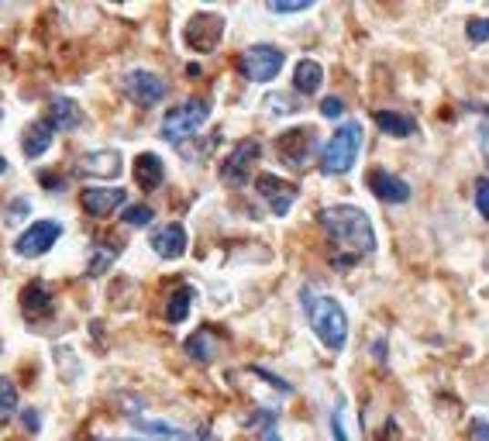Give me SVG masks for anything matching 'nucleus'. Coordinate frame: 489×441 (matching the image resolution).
I'll list each match as a JSON object with an SVG mask.
<instances>
[{"mask_svg": "<svg viewBox=\"0 0 489 441\" xmlns=\"http://www.w3.org/2000/svg\"><path fill=\"white\" fill-rule=\"evenodd\" d=\"M17 410V390L7 376H0V421H7Z\"/></svg>", "mask_w": 489, "mask_h": 441, "instance_id": "nucleus-26", "label": "nucleus"}, {"mask_svg": "<svg viewBox=\"0 0 489 441\" xmlns=\"http://www.w3.org/2000/svg\"><path fill=\"white\" fill-rule=\"evenodd\" d=\"M117 255H121V249H117V245L97 241V245H94V255H90V262H87V276L100 280L104 272H111V266L117 262Z\"/></svg>", "mask_w": 489, "mask_h": 441, "instance_id": "nucleus-24", "label": "nucleus"}, {"mask_svg": "<svg viewBox=\"0 0 489 441\" xmlns=\"http://www.w3.org/2000/svg\"><path fill=\"white\" fill-rule=\"evenodd\" d=\"M314 149H317L314 128H290V131H283V135L276 138V152H280V159H283L286 166H293V169H303V166L314 159Z\"/></svg>", "mask_w": 489, "mask_h": 441, "instance_id": "nucleus-7", "label": "nucleus"}, {"mask_svg": "<svg viewBox=\"0 0 489 441\" xmlns=\"http://www.w3.org/2000/svg\"><path fill=\"white\" fill-rule=\"evenodd\" d=\"M475 210L489 220V179H475Z\"/></svg>", "mask_w": 489, "mask_h": 441, "instance_id": "nucleus-29", "label": "nucleus"}, {"mask_svg": "<svg viewBox=\"0 0 489 441\" xmlns=\"http://www.w3.org/2000/svg\"><path fill=\"white\" fill-rule=\"evenodd\" d=\"M183 348H187V355L193 363H200V365L214 363V355H218V334L210 328H200L197 334H189Z\"/></svg>", "mask_w": 489, "mask_h": 441, "instance_id": "nucleus-19", "label": "nucleus"}, {"mask_svg": "<svg viewBox=\"0 0 489 441\" xmlns=\"http://www.w3.org/2000/svg\"><path fill=\"white\" fill-rule=\"evenodd\" d=\"M262 441H283V438L276 435V427H266V431H262Z\"/></svg>", "mask_w": 489, "mask_h": 441, "instance_id": "nucleus-38", "label": "nucleus"}, {"mask_svg": "<svg viewBox=\"0 0 489 441\" xmlns=\"http://www.w3.org/2000/svg\"><path fill=\"white\" fill-rule=\"evenodd\" d=\"M303 11H311V4L307 0H297V4H269V15H303Z\"/></svg>", "mask_w": 489, "mask_h": 441, "instance_id": "nucleus-30", "label": "nucleus"}, {"mask_svg": "<svg viewBox=\"0 0 489 441\" xmlns=\"http://www.w3.org/2000/svg\"><path fill=\"white\" fill-rule=\"evenodd\" d=\"M259 156H262V145L255 142V138L238 142L235 149H231V156L221 162V179H224V183H235V187H241V183L249 179V173H252V166L259 162Z\"/></svg>", "mask_w": 489, "mask_h": 441, "instance_id": "nucleus-10", "label": "nucleus"}, {"mask_svg": "<svg viewBox=\"0 0 489 441\" xmlns=\"http://www.w3.org/2000/svg\"><path fill=\"white\" fill-rule=\"evenodd\" d=\"M193 300H197L193 286H179V290H173L169 300H166V321H169V324H183V321L189 317Z\"/></svg>", "mask_w": 489, "mask_h": 441, "instance_id": "nucleus-23", "label": "nucleus"}, {"mask_svg": "<svg viewBox=\"0 0 489 441\" xmlns=\"http://www.w3.org/2000/svg\"><path fill=\"white\" fill-rule=\"evenodd\" d=\"M148 245H152V252L158 255V259H183L187 255V228L183 224H166V228H156L152 231V238H148Z\"/></svg>", "mask_w": 489, "mask_h": 441, "instance_id": "nucleus-13", "label": "nucleus"}, {"mask_svg": "<svg viewBox=\"0 0 489 441\" xmlns=\"http://www.w3.org/2000/svg\"><path fill=\"white\" fill-rule=\"evenodd\" d=\"M152 207L148 204H135V207H127L125 210V224H131V228H145V224H152Z\"/></svg>", "mask_w": 489, "mask_h": 441, "instance_id": "nucleus-27", "label": "nucleus"}, {"mask_svg": "<svg viewBox=\"0 0 489 441\" xmlns=\"http://www.w3.org/2000/svg\"><path fill=\"white\" fill-rule=\"evenodd\" d=\"M207 118H210V104L200 100V97H193V100L179 104V108H173L162 118V138L173 145L187 142V138H193L207 125Z\"/></svg>", "mask_w": 489, "mask_h": 441, "instance_id": "nucleus-4", "label": "nucleus"}, {"mask_svg": "<svg viewBox=\"0 0 489 441\" xmlns=\"http://www.w3.org/2000/svg\"><path fill=\"white\" fill-rule=\"evenodd\" d=\"M0 118H4V108H0Z\"/></svg>", "mask_w": 489, "mask_h": 441, "instance_id": "nucleus-40", "label": "nucleus"}, {"mask_svg": "<svg viewBox=\"0 0 489 441\" xmlns=\"http://www.w3.org/2000/svg\"><path fill=\"white\" fill-rule=\"evenodd\" d=\"M469 438H473V441H489V421L475 417L473 425H469Z\"/></svg>", "mask_w": 489, "mask_h": 441, "instance_id": "nucleus-32", "label": "nucleus"}, {"mask_svg": "<svg viewBox=\"0 0 489 441\" xmlns=\"http://www.w3.org/2000/svg\"><path fill=\"white\" fill-rule=\"evenodd\" d=\"M341 404H338V410H334V417H331V425H334V441H348V435H345V425H341Z\"/></svg>", "mask_w": 489, "mask_h": 441, "instance_id": "nucleus-34", "label": "nucleus"}, {"mask_svg": "<svg viewBox=\"0 0 489 441\" xmlns=\"http://www.w3.org/2000/svg\"><path fill=\"white\" fill-rule=\"evenodd\" d=\"M465 35H469V42H489V17H473L469 25H465Z\"/></svg>", "mask_w": 489, "mask_h": 441, "instance_id": "nucleus-28", "label": "nucleus"}, {"mask_svg": "<svg viewBox=\"0 0 489 441\" xmlns=\"http://www.w3.org/2000/svg\"><path fill=\"white\" fill-rule=\"evenodd\" d=\"M125 190L121 187H97V190H83L79 204L90 218H111L117 207H125Z\"/></svg>", "mask_w": 489, "mask_h": 441, "instance_id": "nucleus-12", "label": "nucleus"}, {"mask_svg": "<svg viewBox=\"0 0 489 441\" xmlns=\"http://www.w3.org/2000/svg\"><path fill=\"white\" fill-rule=\"evenodd\" d=\"M28 210H32V204H28V200H15V204H11V224H17V220H21V214H28Z\"/></svg>", "mask_w": 489, "mask_h": 441, "instance_id": "nucleus-35", "label": "nucleus"}, {"mask_svg": "<svg viewBox=\"0 0 489 441\" xmlns=\"http://www.w3.org/2000/svg\"><path fill=\"white\" fill-rule=\"evenodd\" d=\"M21 307H25L28 317H42L56 307V297H52V290L46 283H28L21 290Z\"/></svg>", "mask_w": 489, "mask_h": 441, "instance_id": "nucleus-18", "label": "nucleus"}, {"mask_svg": "<svg viewBox=\"0 0 489 441\" xmlns=\"http://www.w3.org/2000/svg\"><path fill=\"white\" fill-rule=\"evenodd\" d=\"M317 224L328 231L338 249H345L348 259H362V255L376 252V231L372 220L362 207L351 204H331L317 214Z\"/></svg>", "mask_w": 489, "mask_h": 441, "instance_id": "nucleus-1", "label": "nucleus"}, {"mask_svg": "<svg viewBox=\"0 0 489 441\" xmlns=\"http://www.w3.org/2000/svg\"><path fill=\"white\" fill-rule=\"evenodd\" d=\"M321 114H324V118H341V114H345L341 97H324V100H321Z\"/></svg>", "mask_w": 489, "mask_h": 441, "instance_id": "nucleus-31", "label": "nucleus"}, {"mask_svg": "<svg viewBox=\"0 0 489 441\" xmlns=\"http://www.w3.org/2000/svg\"><path fill=\"white\" fill-rule=\"evenodd\" d=\"M135 425L142 427V431H148V435H162V438H169V441H189L187 431L166 425V421H135Z\"/></svg>", "mask_w": 489, "mask_h": 441, "instance_id": "nucleus-25", "label": "nucleus"}, {"mask_svg": "<svg viewBox=\"0 0 489 441\" xmlns=\"http://www.w3.org/2000/svg\"><path fill=\"white\" fill-rule=\"evenodd\" d=\"M359 149H362V125L359 121H345L331 135V142L324 145L321 152V173L324 176H341L355 166L359 159Z\"/></svg>", "mask_w": 489, "mask_h": 441, "instance_id": "nucleus-3", "label": "nucleus"}, {"mask_svg": "<svg viewBox=\"0 0 489 441\" xmlns=\"http://www.w3.org/2000/svg\"><path fill=\"white\" fill-rule=\"evenodd\" d=\"M307 314H311V328L321 338V345L331 348V352H341L348 342V314L345 307L334 297H317L307 300Z\"/></svg>", "mask_w": 489, "mask_h": 441, "instance_id": "nucleus-2", "label": "nucleus"}, {"mask_svg": "<svg viewBox=\"0 0 489 441\" xmlns=\"http://www.w3.org/2000/svg\"><path fill=\"white\" fill-rule=\"evenodd\" d=\"M475 110L486 114V125L479 128V145H483V156H486V162H489V104H483V108H475Z\"/></svg>", "mask_w": 489, "mask_h": 441, "instance_id": "nucleus-33", "label": "nucleus"}, {"mask_svg": "<svg viewBox=\"0 0 489 441\" xmlns=\"http://www.w3.org/2000/svg\"><path fill=\"white\" fill-rule=\"evenodd\" d=\"M125 94L138 108H156L166 100V79H158L148 69H131V73H125Z\"/></svg>", "mask_w": 489, "mask_h": 441, "instance_id": "nucleus-9", "label": "nucleus"}, {"mask_svg": "<svg viewBox=\"0 0 489 441\" xmlns=\"http://www.w3.org/2000/svg\"><path fill=\"white\" fill-rule=\"evenodd\" d=\"M321 83H324V69H321V63H314V59H301L297 69H293V87H297V94L314 97L317 90H321Z\"/></svg>", "mask_w": 489, "mask_h": 441, "instance_id": "nucleus-21", "label": "nucleus"}, {"mask_svg": "<svg viewBox=\"0 0 489 441\" xmlns=\"http://www.w3.org/2000/svg\"><path fill=\"white\" fill-rule=\"evenodd\" d=\"M283 63H286L283 48L252 46L245 48V56H241V73H245V79H252V83H269V79L280 77Z\"/></svg>", "mask_w": 489, "mask_h": 441, "instance_id": "nucleus-6", "label": "nucleus"}, {"mask_svg": "<svg viewBox=\"0 0 489 441\" xmlns=\"http://www.w3.org/2000/svg\"><path fill=\"white\" fill-rule=\"evenodd\" d=\"M255 190H259V197L266 200L269 210H272L276 218H286L290 207L297 204V197H301V190L293 187L290 179H280V176H272V173L255 176Z\"/></svg>", "mask_w": 489, "mask_h": 441, "instance_id": "nucleus-8", "label": "nucleus"}, {"mask_svg": "<svg viewBox=\"0 0 489 441\" xmlns=\"http://www.w3.org/2000/svg\"><path fill=\"white\" fill-rule=\"evenodd\" d=\"M79 173L97 176V179H114V176H121V152L117 149L87 152V156H79Z\"/></svg>", "mask_w": 489, "mask_h": 441, "instance_id": "nucleus-15", "label": "nucleus"}, {"mask_svg": "<svg viewBox=\"0 0 489 441\" xmlns=\"http://www.w3.org/2000/svg\"><path fill=\"white\" fill-rule=\"evenodd\" d=\"M135 183L142 190H158L162 187V179H166V166H162V159L156 152H142V156L135 159Z\"/></svg>", "mask_w": 489, "mask_h": 441, "instance_id": "nucleus-16", "label": "nucleus"}, {"mask_svg": "<svg viewBox=\"0 0 489 441\" xmlns=\"http://www.w3.org/2000/svg\"><path fill=\"white\" fill-rule=\"evenodd\" d=\"M21 425L32 427V431H38V414H35V410H25V414H21Z\"/></svg>", "mask_w": 489, "mask_h": 441, "instance_id": "nucleus-36", "label": "nucleus"}, {"mask_svg": "<svg viewBox=\"0 0 489 441\" xmlns=\"http://www.w3.org/2000/svg\"><path fill=\"white\" fill-rule=\"evenodd\" d=\"M52 125H48L46 118L42 121H35V125H28V131H25V138H21V152L28 159H38V156H46V149L52 145Z\"/></svg>", "mask_w": 489, "mask_h": 441, "instance_id": "nucleus-20", "label": "nucleus"}, {"mask_svg": "<svg viewBox=\"0 0 489 441\" xmlns=\"http://www.w3.org/2000/svg\"><path fill=\"white\" fill-rule=\"evenodd\" d=\"M372 118H376V125L382 128L386 135H393V138H411L413 131H417V125H413V118H407V114H400V110H376Z\"/></svg>", "mask_w": 489, "mask_h": 441, "instance_id": "nucleus-22", "label": "nucleus"}, {"mask_svg": "<svg viewBox=\"0 0 489 441\" xmlns=\"http://www.w3.org/2000/svg\"><path fill=\"white\" fill-rule=\"evenodd\" d=\"M376 363H386V342H376Z\"/></svg>", "mask_w": 489, "mask_h": 441, "instance_id": "nucleus-37", "label": "nucleus"}, {"mask_svg": "<svg viewBox=\"0 0 489 441\" xmlns=\"http://www.w3.org/2000/svg\"><path fill=\"white\" fill-rule=\"evenodd\" d=\"M59 235H63V224L59 220H35L32 228L17 238L15 252L25 255V259H38V255H46L59 241Z\"/></svg>", "mask_w": 489, "mask_h": 441, "instance_id": "nucleus-11", "label": "nucleus"}, {"mask_svg": "<svg viewBox=\"0 0 489 441\" xmlns=\"http://www.w3.org/2000/svg\"><path fill=\"white\" fill-rule=\"evenodd\" d=\"M221 38H224V17L221 15H207V11H200V15L189 17L187 28H183V42H187L193 52H200V56L214 52V48L221 46Z\"/></svg>", "mask_w": 489, "mask_h": 441, "instance_id": "nucleus-5", "label": "nucleus"}, {"mask_svg": "<svg viewBox=\"0 0 489 441\" xmlns=\"http://www.w3.org/2000/svg\"><path fill=\"white\" fill-rule=\"evenodd\" d=\"M48 125L52 131H69V128H76L83 121V110L76 108V100H69V97H56L52 104H48Z\"/></svg>", "mask_w": 489, "mask_h": 441, "instance_id": "nucleus-17", "label": "nucleus"}, {"mask_svg": "<svg viewBox=\"0 0 489 441\" xmlns=\"http://www.w3.org/2000/svg\"><path fill=\"white\" fill-rule=\"evenodd\" d=\"M365 183H369V190L376 193L382 204H407V200H411V187H407V179L386 173V169H372V173L365 176Z\"/></svg>", "mask_w": 489, "mask_h": 441, "instance_id": "nucleus-14", "label": "nucleus"}, {"mask_svg": "<svg viewBox=\"0 0 489 441\" xmlns=\"http://www.w3.org/2000/svg\"><path fill=\"white\" fill-rule=\"evenodd\" d=\"M4 173H7V159L0 156V176H4Z\"/></svg>", "mask_w": 489, "mask_h": 441, "instance_id": "nucleus-39", "label": "nucleus"}]
</instances>
